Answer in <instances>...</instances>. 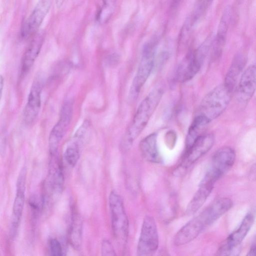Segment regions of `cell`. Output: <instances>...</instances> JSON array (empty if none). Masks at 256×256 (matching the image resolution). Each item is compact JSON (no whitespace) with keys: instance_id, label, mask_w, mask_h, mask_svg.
Returning <instances> with one entry per match:
<instances>
[{"instance_id":"e575fe53","label":"cell","mask_w":256,"mask_h":256,"mask_svg":"<svg viewBox=\"0 0 256 256\" xmlns=\"http://www.w3.org/2000/svg\"><path fill=\"white\" fill-rule=\"evenodd\" d=\"M64 0H56V4L58 6H60L62 4Z\"/></svg>"},{"instance_id":"4fadbf2b","label":"cell","mask_w":256,"mask_h":256,"mask_svg":"<svg viewBox=\"0 0 256 256\" xmlns=\"http://www.w3.org/2000/svg\"><path fill=\"white\" fill-rule=\"evenodd\" d=\"M256 87V67L255 64H252L240 77L234 94L236 100L240 104L247 103L254 94Z\"/></svg>"},{"instance_id":"3957f363","label":"cell","mask_w":256,"mask_h":256,"mask_svg":"<svg viewBox=\"0 0 256 256\" xmlns=\"http://www.w3.org/2000/svg\"><path fill=\"white\" fill-rule=\"evenodd\" d=\"M158 44V38L156 37L143 48L140 61L130 89L128 96L130 102L134 101L137 98L152 71Z\"/></svg>"},{"instance_id":"1f68e13d","label":"cell","mask_w":256,"mask_h":256,"mask_svg":"<svg viewBox=\"0 0 256 256\" xmlns=\"http://www.w3.org/2000/svg\"><path fill=\"white\" fill-rule=\"evenodd\" d=\"M256 239L254 238L252 244V246L248 252L247 254V256H255L256 251Z\"/></svg>"},{"instance_id":"7402d4cb","label":"cell","mask_w":256,"mask_h":256,"mask_svg":"<svg viewBox=\"0 0 256 256\" xmlns=\"http://www.w3.org/2000/svg\"><path fill=\"white\" fill-rule=\"evenodd\" d=\"M246 63V57L242 54H238L233 58L224 82L232 90H234L238 78L241 74Z\"/></svg>"},{"instance_id":"2e32d148","label":"cell","mask_w":256,"mask_h":256,"mask_svg":"<svg viewBox=\"0 0 256 256\" xmlns=\"http://www.w3.org/2000/svg\"><path fill=\"white\" fill-rule=\"evenodd\" d=\"M200 214L184 226L176 234L174 243L176 246L186 244L194 240L206 227Z\"/></svg>"},{"instance_id":"603a6c76","label":"cell","mask_w":256,"mask_h":256,"mask_svg":"<svg viewBox=\"0 0 256 256\" xmlns=\"http://www.w3.org/2000/svg\"><path fill=\"white\" fill-rule=\"evenodd\" d=\"M210 122L204 116L197 114L188 131L186 140V149L190 148L202 134L203 130Z\"/></svg>"},{"instance_id":"e0dca14e","label":"cell","mask_w":256,"mask_h":256,"mask_svg":"<svg viewBox=\"0 0 256 256\" xmlns=\"http://www.w3.org/2000/svg\"><path fill=\"white\" fill-rule=\"evenodd\" d=\"M232 10L226 8L222 14L218 24L217 33L212 44V54L216 59L221 56L226 43L228 26L231 20Z\"/></svg>"},{"instance_id":"8fae6325","label":"cell","mask_w":256,"mask_h":256,"mask_svg":"<svg viewBox=\"0 0 256 256\" xmlns=\"http://www.w3.org/2000/svg\"><path fill=\"white\" fill-rule=\"evenodd\" d=\"M26 175L27 168L24 166L20 172L16 184V194L11 218L10 232L12 236H14L16 232L24 210Z\"/></svg>"},{"instance_id":"6da1fadb","label":"cell","mask_w":256,"mask_h":256,"mask_svg":"<svg viewBox=\"0 0 256 256\" xmlns=\"http://www.w3.org/2000/svg\"><path fill=\"white\" fill-rule=\"evenodd\" d=\"M163 93L162 87H156L142 101L126 131L125 138L128 144H132L145 128L160 103Z\"/></svg>"},{"instance_id":"52a82bcc","label":"cell","mask_w":256,"mask_h":256,"mask_svg":"<svg viewBox=\"0 0 256 256\" xmlns=\"http://www.w3.org/2000/svg\"><path fill=\"white\" fill-rule=\"evenodd\" d=\"M158 246V236L154 218L146 216L144 219L137 246V254L148 256L154 254Z\"/></svg>"},{"instance_id":"44dd1931","label":"cell","mask_w":256,"mask_h":256,"mask_svg":"<svg viewBox=\"0 0 256 256\" xmlns=\"http://www.w3.org/2000/svg\"><path fill=\"white\" fill-rule=\"evenodd\" d=\"M140 148L145 160L152 163L160 164L162 158L157 144V134H150L144 138L140 143Z\"/></svg>"},{"instance_id":"277c9868","label":"cell","mask_w":256,"mask_h":256,"mask_svg":"<svg viewBox=\"0 0 256 256\" xmlns=\"http://www.w3.org/2000/svg\"><path fill=\"white\" fill-rule=\"evenodd\" d=\"M109 206L114 237L117 244L123 248L128 241L129 222L122 200L114 190L110 194Z\"/></svg>"},{"instance_id":"30bf717a","label":"cell","mask_w":256,"mask_h":256,"mask_svg":"<svg viewBox=\"0 0 256 256\" xmlns=\"http://www.w3.org/2000/svg\"><path fill=\"white\" fill-rule=\"evenodd\" d=\"M43 83L42 75L37 74L32 84L27 102L24 110V119L27 124H32L38 116Z\"/></svg>"},{"instance_id":"9a60e30c","label":"cell","mask_w":256,"mask_h":256,"mask_svg":"<svg viewBox=\"0 0 256 256\" xmlns=\"http://www.w3.org/2000/svg\"><path fill=\"white\" fill-rule=\"evenodd\" d=\"M235 159L236 154L232 148L228 146L222 147L214 154L208 172L218 180L232 168Z\"/></svg>"},{"instance_id":"5bb4252c","label":"cell","mask_w":256,"mask_h":256,"mask_svg":"<svg viewBox=\"0 0 256 256\" xmlns=\"http://www.w3.org/2000/svg\"><path fill=\"white\" fill-rule=\"evenodd\" d=\"M54 0H39L24 24L22 36L28 38L36 34L48 14Z\"/></svg>"},{"instance_id":"ba28073f","label":"cell","mask_w":256,"mask_h":256,"mask_svg":"<svg viewBox=\"0 0 256 256\" xmlns=\"http://www.w3.org/2000/svg\"><path fill=\"white\" fill-rule=\"evenodd\" d=\"M74 102L68 100L62 106L60 119L52 128L48 138L50 156L56 155L58 146L65 134L72 118Z\"/></svg>"},{"instance_id":"4dcf8cb0","label":"cell","mask_w":256,"mask_h":256,"mask_svg":"<svg viewBox=\"0 0 256 256\" xmlns=\"http://www.w3.org/2000/svg\"><path fill=\"white\" fill-rule=\"evenodd\" d=\"M183 0H170V10L171 12L175 11Z\"/></svg>"},{"instance_id":"f1b7e54d","label":"cell","mask_w":256,"mask_h":256,"mask_svg":"<svg viewBox=\"0 0 256 256\" xmlns=\"http://www.w3.org/2000/svg\"><path fill=\"white\" fill-rule=\"evenodd\" d=\"M101 249L102 256H116V252L112 245L106 238L102 240Z\"/></svg>"},{"instance_id":"836d02e7","label":"cell","mask_w":256,"mask_h":256,"mask_svg":"<svg viewBox=\"0 0 256 256\" xmlns=\"http://www.w3.org/2000/svg\"><path fill=\"white\" fill-rule=\"evenodd\" d=\"M4 85V78L2 76L0 75V100L1 98L2 94Z\"/></svg>"},{"instance_id":"ac0fdd59","label":"cell","mask_w":256,"mask_h":256,"mask_svg":"<svg viewBox=\"0 0 256 256\" xmlns=\"http://www.w3.org/2000/svg\"><path fill=\"white\" fill-rule=\"evenodd\" d=\"M44 42V34L38 33L34 34L22 58L21 76H24L30 69L40 52Z\"/></svg>"},{"instance_id":"f546056e","label":"cell","mask_w":256,"mask_h":256,"mask_svg":"<svg viewBox=\"0 0 256 256\" xmlns=\"http://www.w3.org/2000/svg\"><path fill=\"white\" fill-rule=\"evenodd\" d=\"M116 0H102L104 7L103 10L101 11L100 14L106 12L110 14L115 4Z\"/></svg>"},{"instance_id":"cb8c5ba5","label":"cell","mask_w":256,"mask_h":256,"mask_svg":"<svg viewBox=\"0 0 256 256\" xmlns=\"http://www.w3.org/2000/svg\"><path fill=\"white\" fill-rule=\"evenodd\" d=\"M82 222L79 214L73 212L72 222L69 232L70 242L72 247L79 250L82 243Z\"/></svg>"},{"instance_id":"83f0119b","label":"cell","mask_w":256,"mask_h":256,"mask_svg":"<svg viewBox=\"0 0 256 256\" xmlns=\"http://www.w3.org/2000/svg\"><path fill=\"white\" fill-rule=\"evenodd\" d=\"M49 248L50 254L54 256H60L62 254V246L58 240L52 238L49 241Z\"/></svg>"},{"instance_id":"d6a6232c","label":"cell","mask_w":256,"mask_h":256,"mask_svg":"<svg viewBox=\"0 0 256 256\" xmlns=\"http://www.w3.org/2000/svg\"><path fill=\"white\" fill-rule=\"evenodd\" d=\"M119 58L118 55H112L110 58V65L114 66L118 62Z\"/></svg>"},{"instance_id":"484cf974","label":"cell","mask_w":256,"mask_h":256,"mask_svg":"<svg viewBox=\"0 0 256 256\" xmlns=\"http://www.w3.org/2000/svg\"><path fill=\"white\" fill-rule=\"evenodd\" d=\"M80 156L78 145L74 143L66 149L64 153V158L68 165L74 167L79 159Z\"/></svg>"},{"instance_id":"d4e9b609","label":"cell","mask_w":256,"mask_h":256,"mask_svg":"<svg viewBox=\"0 0 256 256\" xmlns=\"http://www.w3.org/2000/svg\"><path fill=\"white\" fill-rule=\"evenodd\" d=\"M196 23L189 16L186 20L180 32L178 41L180 44H185L188 41Z\"/></svg>"},{"instance_id":"4316f807","label":"cell","mask_w":256,"mask_h":256,"mask_svg":"<svg viewBox=\"0 0 256 256\" xmlns=\"http://www.w3.org/2000/svg\"><path fill=\"white\" fill-rule=\"evenodd\" d=\"M213 0H198L196 7L190 14L196 23L210 6Z\"/></svg>"},{"instance_id":"7a4b0ae2","label":"cell","mask_w":256,"mask_h":256,"mask_svg":"<svg viewBox=\"0 0 256 256\" xmlns=\"http://www.w3.org/2000/svg\"><path fill=\"white\" fill-rule=\"evenodd\" d=\"M233 90L224 83L212 90L202 100L198 114L210 122L226 110L232 100Z\"/></svg>"},{"instance_id":"5b68a950","label":"cell","mask_w":256,"mask_h":256,"mask_svg":"<svg viewBox=\"0 0 256 256\" xmlns=\"http://www.w3.org/2000/svg\"><path fill=\"white\" fill-rule=\"evenodd\" d=\"M212 40L210 36L208 37L180 66L178 76L182 82L190 80L200 71L211 48Z\"/></svg>"},{"instance_id":"d6986e66","label":"cell","mask_w":256,"mask_h":256,"mask_svg":"<svg viewBox=\"0 0 256 256\" xmlns=\"http://www.w3.org/2000/svg\"><path fill=\"white\" fill-rule=\"evenodd\" d=\"M232 206V202L230 198H221L215 200L200 214L208 226L230 210Z\"/></svg>"},{"instance_id":"ffe728a7","label":"cell","mask_w":256,"mask_h":256,"mask_svg":"<svg viewBox=\"0 0 256 256\" xmlns=\"http://www.w3.org/2000/svg\"><path fill=\"white\" fill-rule=\"evenodd\" d=\"M214 184L212 181L203 178L200 184L198 190L188 204L186 208L188 214H194L202 206L211 193Z\"/></svg>"},{"instance_id":"8992f818","label":"cell","mask_w":256,"mask_h":256,"mask_svg":"<svg viewBox=\"0 0 256 256\" xmlns=\"http://www.w3.org/2000/svg\"><path fill=\"white\" fill-rule=\"evenodd\" d=\"M49 172L44 184L43 201L52 204L61 194L64 186V174L56 154L50 156Z\"/></svg>"},{"instance_id":"7c38bea8","label":"cell","mask_w":256,"mask_h":256,"mask_svg":"<svg viewBox=\"0 0 256 256\" xmlns=\"http://www.w3.org/2000/svg\"><path fill=\"white\" fill-rule=\"evenodd\" d=\"M214 136L212 134H203L198 138L184 154L180 168L184 170L190 166L212 147Z\"/></svg>"},{"instance_id":"9c48e42d","label":"cell","mask_w":256,"mask_h":256,"mask_svg":"<svg viewBox=\"0 0 256 256\" xmlns=\"http://www.w3.org/2000/svg\"><path fill=\"white\" fill-rule=\"evenodd\" d=\"M254 218L255 216L252 212H248L238 228L228 236L225 243L219 248L216 254L236 255V252H238L240 244L250 230L254 222Z\"/></svg>"}]
</instances>
